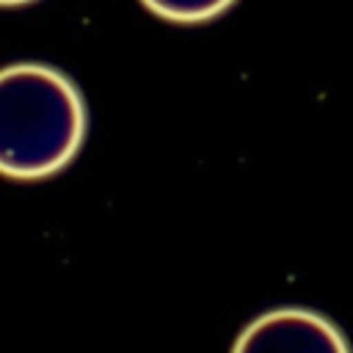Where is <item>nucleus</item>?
<instances>
[{
	"label": "nucleus",
	"mask_w": 353,
	"mask_h": 353,
	"mask_svg": "<svg viewBox=\"0 0 353 353\" xmlns=\"http://www.w3.org/2000/svg\"><path fill=\"white\" fill-rule=\"evenodd\" d=\"M88 130L77 83L39 61L0 66V176L44 179L66 168Z\"/></svg>",
	"instance_id": "nucleus-1"
},
{
	"label": "nucleus",
	"mask_w": 353,
	"mask_h": 353,
	"mask_svg": "<svg viewBox=\"0 0 353 353\" xmlns=\"http://www.w3.org/2000/svg\"><path fill=\"white\" fill-rule=\"evenodd\" d=\"M232 353H350L345 334L320 312L279 306L254 317Z\"/></svg>",
	"instance_id": "nucleus-2"
},
{
	"label": "nucleus",
	"mask_w": 353,
	"mask_h": 353,
	"mask_svg": "<svg viewBox=\"0 0 353 353\" xmlns=\"http://www.w3.org/2000/svg\"><path fill=\"white\" fill-rule=\"evenodd\" d=\"M154 17L176 25H199L221 17L234 6V0H141Z\"/></svg>",
	"instance_id": "nucleus-3"
},
{
	"label": "nucleus",
	"mask_w": 353,
	"mask_h": 353,
	"mask_svg": "<svg viewBox=\"0 0 353 353\" xmlns=\"http://www.w3.org/2000/svg\"><path fill=\"white\" fill-rule=\"evenodd\" d=\"M33 0H0V6H28Z\"/></svg>",
	"instance_id": "nucleus-4"
}]
</instances>
